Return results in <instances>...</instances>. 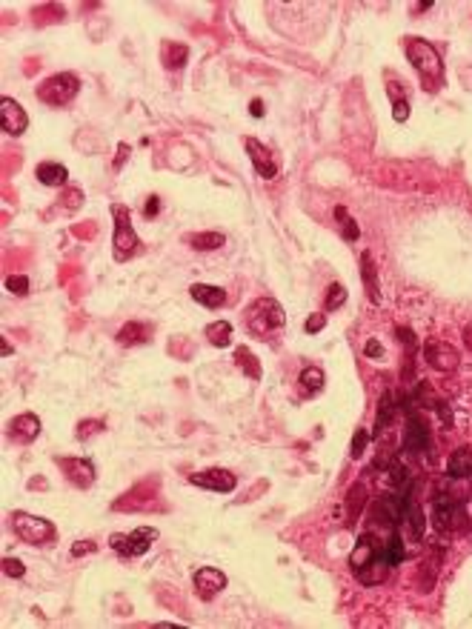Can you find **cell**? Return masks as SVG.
<instances>
[{
    "mask_svg": "<svg viewBox=\"0 0 472 629\" xmlns=\"http://www.w3.org/2000/svg\"><path fill=\"white\" fill-rule=\"evenodd\" d=\"M246 152H249V161H252V166H255V172H258V178H266V180H272L275 175H278V163H275V158H272V152H269L260 141H255V137H246Z\"/></svg>",
    "mask_w": 472,
    "mask_h": 629,
    "instance_id": "5bb4252c",
    "label": "cell"
},
{
    "mask_svg": "<svg viewBox=\"0 0 472 629\" xmlns=\"http://www.w3.org/2000/svg\"><path fill=\"white\" fill-rule=\"evenodd\" d=\"M284 323H287V315H284V306L275 298H258L246 306V329L260 340L281 332Z\"/></svg>",
    "mask_w": 472,
    "mask_h": 629,
    "instance_id": "7a4b0ae2",
    "label": "cell"
},
{
    "mask_svg": "<svg viewBox=\"0 0 472 629\" xmlns=\"http://www.w3.org/2000/svg\"><path fill=\"white\" fill-rule=\"evenodd\" d=\"M361 275H364V287L372 304H381V287H378V269L369 252H361Z\"/></svg>",
    "mask_w": 472,
    "mask_h": 629,
    "instance_id": "603a6c76",
    "label": "cell"
},
{
    "mask_svg": "<svg viewBox=\"0 0 472 629\" xmlns=\"http://www.w3.org/2000/svg\"><path fill=\"white\" fill-rule=\"evenodd\" d=\"M192 584H195V592H197L200 601H212L221 589H226V575L215 567H200L192 575Z\"/></svg>",
    "mask_w": 472,
    "mask_h": 629,
    "instance_id": "8fae6325",
    "label": "cell"
},
{
    "mask_svg": "<svg viewBox=\"0 0 472 629\" xmlns=\"http://www.w3.org/2000/svg\"><path fill=\"white\" fill-rule=\"evenodd\" d=\"M398 461V455L392 452V449H384V452H378L375 455V461H372V469H389L392 463Z\"/></svg>",
    "mask_w": 472,
    "mask_h": 629,
    "instance_id": "74e56055",
    "label": "cell"
},
{
    "mask_svg": "<svg viewBox=\"0 0 472 629\" xmlns=\"http://www.w3.org/2000/svg\"><path fill=\"white\" fill-rule=\"evenodd\" d=\"M126 152H129V146H126V144H120V146H117V158H115V169H120V166H123Z\"/></svg>",
    "mask_w": 472,
    "mask_h": 629,
    "instance_id": "f6af8a7d",
    "label": "cell"
},
{
    "mask_svg": "<svg viewBox=\"0 0 472 629\" xmlns=\"http://www.w3.org/2000/svg\"><path fill=\"white\" fill-rule=\"evenodd\" d=\"M392 567L384 561V555H378L375 561H369L367 567H361V570H355V578L364 584V587H378L384 578H386V572H389Z\"/></svg>",
    "mask_w": 472,
    "mask_h": 629,
    "instance_id": "44dd1931",
    "label": "cell"
},
{
    "mask_svg": "<svg viewBox=\"0 0 472 629\" xmlns=\"http://www.w3.org/2000/svg\"><path fill=\"white\" fill-rule=\"evenodd\" d=\"M192 486H200V489H212V492H232L238 486L235 475L229 469H221V466H212V469H204L189 478Z\"/></svg>",
    "mask_w": 472,
    "mask_h": 629,
    "instance_id": "30bf717a",
    "label": "cell"
},
{
    "mask_svg": "<svg viewBox=\"0 0 472 629\" xmlns=\"http://www.w3.org/2000/svg\"><path fill=\"white\" fill-rule=\"evenodd\" d=\"M344 304H347V287H344V284H329V287H326V301H323L326 312L341 309Z\"/></svg>",
    "mask_w": 472,
    "mask_h": 629,
    "instance_id": "1f68e13d",
    "label": "cell"
},
{
    "mask_svg": "<svg viewBox=\"0 0 472 629\" xmlns=\"http://www.w3.org/2000/svg\"><path fill=\"white\" fill-rule=\"evenodd\" d=\"M335 218L341 221V238H344V241H350V243H355V241H358V235H361V229H358L355 218L347 212L344 206H335Z\"/></svg>",
    "mask_w": 472,
    "mask_h": 629,
    "instance_id": "4dcf8cb0",
    "label": "cell"
},
{
    "mask_svg": "<svg viewBox=\"0 0 472 629\" xmlns=\"http://www.w3.org/2000/svg\"><path fill=\"white\" fill-rule=\"evenodd\" d=\"M112 218H115V232H112V255L117 263H126L141 252V238L132 229V212L123 203H112Z\"/></svg>",
    "mask_w": 472,
    "mask_h": 629,
    "instance_id": "3957f363",
    "label": "cell"
},
{
    "mask_svg": "<svg viewBox=\"0 0 472 629\" xmlns=\"http://www.w3.org/2000/svg\"><path fill=\"white\" fill-rule=\"evenodd\" d=\"M4 575H9V578H23V575H26L23 561H18V558H4Z\"/></svg>",
    "mask_w": 472,
    "mask_h": 629,
    "instance_id": "8d00e7d4",
    "label": "cell"
},
{
    "mask_svg": "<svg viewBox=\"0 0 472 629\" xmlns=\"http://www.w3.org/2000/svg\"><path fill=\"white\" fill-rule=\"evenodd\" d=\"M401 395L398 392H386L381 400H378V415H375V438H381V432L395 421L398 412H401Z\"/></svg>",
    "mask_w": 472,
    "mask_h": 629,
    "instance_id": "e0dca14e",
    "label": "cell"
},
{
    "mask_svg": "<svg viewBox=\"0 0 472 629\" xmlns=\"http://www.w3.org/2000/svg\"><path fill=\"white\" fill-rule=\"evenodd\" d=\"M35 178H38V183H43V186H63L66 178H69V169H66L63 163L46 161V163H38Z\"/></svg>",
    "mask_w": 472,
    "mask_h": 629,
    "instance_id": "cb8c5ba5",
    "label": "cell"
},
{
    "mask_svg": "<svg viewBox=\"0 0 472 629\" xmlns=\"http://www.w3.org/2000/svg\"><path fill=\"white\" fill-rule=\"evenodd\" d=\"M0 123H4V132H6V134L18 137V134H23V132L29 129V115L23 112V106H21L18 100L4 98V100H0Z\"/></svg>",
    "mask_w": 472,
    "mask_h": 629,
    "instance_id": "4fadbf2b",
    "label": "cell"
},
{
    "mask_svg": "<svg viewBox=\"0 0 472 629\" xmlns=\"http://www.w3.org/2000/svg\"><path fill=\"white\" fill-rule=\"evenodd\" d=\"M386 472H389V486L395 489L398 495H410V492H413V472H410L407 466H403V463L395 461Z\"/></svg>",
    "mask_w": 472,
    "mask_h": 629,
    "instance_id": "484cf974",
    "label": "cell"
},
{
    "mask_svg": "<svg viewBox=\"0 0 472 629\" xmlns=\"http://www.w3.org/2000/svg\"><path fill=\"white\" fill-rule=\"evenodd\" d=\"M81 92V78L72 75V72H57L52 78H46L38 89H35V98L46 106H66L72 103Z\"/></svg>",
    "mask_w": 472,
    "mask_h": 629,
    "instance_id": "277c9868",
    "label": "cell"
},
{
    "mask_svg": "<svg viewBox=\"0 0 472 629\" xmlns=\"http://www.w3.org/2000/svg\"><path fill=\"white\" fill-rule=\"evenodd\" d=\"M323 326H326V315H318V312H315V315H309V318H306L304 332H306V335H315V332H321Z\"/></svg>",
    "mask_w": 472,
    "mask_h": 629,
    "instance_id": "ab89813d",
    "label": "cell"
},
{
    "mask_svg": "<svg viewBox=\"0 0 472 629\" xmlns=\"http://www.w3.org/2000/svg\"><path fill=\"white\" fill-rule=\"evenodd\" d=\"M389 98H392V117H395L398 123H403V120H407V117H410V100L398 95L395 83L389 86Z\"/></svg>",
    "mask_w": 472,
    "mask_h": 629,
    "instance_id": "d6a6232c",
    "label": "cell"
},
{
    "mask_svg": "<svg viewBox=\"0 0 472 629\" xmlns=\"http://www.w3.org/2000/svg\"><path fill=\"white\" fill-rule=\"evenodd\" d=\"M152 337V326L149 323H126L120 332H117V343L120 346H141V343H149Z\"/></svg>",
    "mask_w": 472,
    "mask_h": 629,
    "instance_id": "7402d4cb",
    "label": "cell"
},
{
    "mask_svg": "<svg viewBox=\"0 0 472 629\" xmlns=\"http://www.w3.org/2000/svg\"><path fill=\"white\" fill-rule=\"evenodd\" d=\"M432 526L438 532H458L466 526V509L455 495H435L432 501Z\"/></svg>",
    "mask_w": 472,
    "mask_h": 629,
    "instance_id": "8992f818",
    "label": "cell"
},
{
    "mask_svg": "<svg viewBox=\"0 0 472 629\" xmlns=\"http://www.w3.org/2000/svg\"><path fill=\"white\" fill-rule=\"evenodd\" d=\"M54 463L81 489H89L95 483V463L89 458H54Z\"/></svg>",
    "mask_w": 472,
    "mask_h": 629,
    "instance_id": "7c38bea8",
    "label": "cell"
},
{
    "mask_svg": "<svg viewBox=\"0 0 472 629\" xmlns=\"http://www.w3.org/2000/svg\"><path fill=\"white\" fill-rule=\"evenodd\" d=\"M424 358H427V364H430L432 369H438V372H452V369L458 367V361H461L458 349L449 346V343H444V340H427V343H424Z\"/></svg>",
    "mask_w": 472,
    "mask_h": 629,
    "instance_id": "9c48e42d",
    "label": "cell"
},
{
    "mask_svg": "<svg viewBox=\"0 0 472 629\" xmlns=\"http://www.w3.org/2000/svg\"><path fill=\"white\" fill-rule=\"evenodd\" d=\"M158 541V529L155 526H138L134 532H115L112 538H109V546L117 552V555H123V558H141V555H146L149 552V546Z\"/></svg>",
    "mask_w": 472,
    "mask_h": 629,
    "instance_id": "52a82bcc",
    "label": "cell"
},
{
    "mask_svg": "<svg viewBox=\"0 0 472 629\" xmlns=\"http://www.w3.org/2000/svg\"><path fill=\"white\" fill-rule=\"evenodd\" d=\"M407 57L418 72L424 89L438 92L444 86V63H441V54L432 43H427L421 37H407Z\"/></svg>",
    "mask_w": 472,
    "mask_h": 629,
    "instance_id": "6da1fadb",
    "label": "cell"
},
{
    "mask_svg": "<svg viewBox=\"0 0 472 629\" xmlns=\"http://www.w3.org/2000/svg\"><path fill=\"white\" fill-rule=\"evenodd\" d=\"M323 383H326V375H323L321 367H306L301 372V386H304L306 395H318L323 389Z\"/></svg>",
    "mask_w": 472,
    "mask_h": 629,
    "instance_id": "f546056e",
    "label": "cell"
},
{
    "mask_svg": "<svg viewBox=\"0 0 472 629\" xmlns=\"http://www.w3.org/2000/svg\"><path fill=\"white\" fill-rule=\"evenodd\" d=\"M9 435H12L18 444H32V441L40 435V417L32 415V412L18 415L15 421L9 424Z\"/></svg>",
    "mask_w": 472,
    "mask_h": 629,
    "instance_id": "2e32d148",
    "label": "cell"
},
{
    "mask_svg": "<svg viewBox=\"0 0 472 629\" xmlns=\"http://www.w3.org/2000/svg\"><path fill=\"white\" fill-rule=\"evenodd\" d=\"M186 57H189V49L186 46H175V43H163V49H161V63L166 66V69H183V63H186Z\"/></svg>",
    "mask_w": 472,
    "mask_h": 629,
    "instance_id": "f1b7e54d",
    "label": "cell"
},
{
    "mask_svg": "<svg viewBox=\"0 0 472 629\" xmlns=\"http://www.w3.org/2000/svg\"><path fill=\"white\" fill-rule=\"evenodd\" d=\"M369 438H372V435H369L367 429H358V432H355V438H352V449H350V455H352L355 461H358V458H361L364 452H367V444H369Z\"/></svg>",
    "mask_w": 472,
    "mask_h": 629,
    "instance_id": "d590c367",
    "label": "cell"
},
{
    "mask_svg": "<svg viewBox=\"0 0 472 629\" xmlns=\"http://www.w3.org/2000/svg\"><path fill=\"white\" fill-rule=\"evenodd\" d=\"M158 212H161V200H158L155 195H152V197H146V206H144V215H146V218H155Z\"/></svg>",
    "mask_w": 472,
    "mask_h": 629,
    "instance_id": "7bdbcfd3",
    "label": "cell"
},
{
    "mask_svg": "<svg viewBox=\"0 0 472 629\" xmlns=\"http://www.w3.org/2000/svg\"><path fill=\"white\" fill-rule=\"evenodd\" d=\"M189 295H192L195 304L207 306V309H221L226 304V292L221 287H212V284H192Z\"/></svg>",
    "mask_w": 472,
    "mask_h": 629,
    "instance_id": "ac0fdd59",
    "label": "cell"
},
{
    "mask_svg": "<svg viewBox=\"0 0 472 629\" xmlns=\"http://www.w3.org/2000/svg\"><path fill=\"white\" fill-rule=\"evenodd\" d=\"M344 507H347V524L352 526V524L361 518L364 507H367V486H364V483H352V486L347 489Z\"/></svg>",
    "mask_w": 472,
    "mask_h": 629,
    "instance_id": "d6986e66",
    "label": "cell"
},
{
    "mask_svg": "<svg viewBox=\"0 0 472 629\" xmlns=\"http://www.w3.org/2000/svg\"><path fill=\"white\" fill-rule=\"evenodd\" d=\"M183 243H189L197 252H212V249H221L226 243V238L221 232H192L183 238Z\"/></svg>",
    "mask_w": 472,
    "mask_h": 629,
    "instance_id": "d4e9b609",
    "label": "cell"
},
{
    "mask_svg": "<svg viewBox=\"0 0 472 629\" xmlns=\"http://www.w3.org/2000/svg\"><path fill=\"white\" fill-rule=\"evenodd\" d=\"M204 335H207V340H209L212 346L226 349V346L232 343V323H229V321H215V323L207 326Z\"/></svg>",
    "mask_w": 472,
    "mask_h": 629,
    "instance_id": "4316f807",
    "label": "cell"
},
{
    "mask_svg": "<svg viewBox=\"0 0 472 629\" xmlns=\"http://www.w3.org/2000/svg\"><path fill=\"white\" fill-rule=\"evenodd\" d=\"M464 337H466V343L472 346V329H466V332H464Z\"/></svg>",
    "mask_w": 472,
    "mask_h": 629,
    "instance_id": "bcb514c9",
    "label": "cell"
},
{
    "mask_svg": "<svg viewBox=\"0 0 472 629\" xmlns=\"http://www.w3.org/2000/svg\"><path fill=\"white\" fill-rule=\"evenodd\" d=\"M447 475H449V478H458V480L472 478V449H469V446H461V449H455V452L449 455Z\"/></svg>",
    "mask_w": 472,
    "mask_h": 629,
    "instance_id": "ffe728a7",
    "label": "cell"
},
{
    "mask_svg": "<svg viewBox=\"0 0 472 629\" xmlns=\"http://www.w3.org/2000/svg\"><path fill=\"white\" fill-rule=\"evenodd\" d=\"M403 449L418 455V452H430V424L418 409L407 412V429H403Z\"/></svg>",
    "mask_w": 472,
    "mask_h": 629,
    "instance_id": "ba28073f",
    "label": "cell"
},
{
    "mask_svg": "<svg viewBox=\"0 0 472 629\" xmlns=\"http://www.w3.org/2000/svg\"><path fill=\"white\" fill-rule=\"evenodd\" d=\"M395 335H398L401 346H407V349H415V346H418L415 332H413V329H407V326H398V329H395Z\"/></svg>",
    "mask_w": 472,
    "mask_h": 629,
    "instance_id": "f35d334b",
    "label": "cell"
},
{
    "mask_svg": "<svg viewBox=\"0 0 472 629\" xmlns=\"http://www.w3.org/2000/svg\"><path fill=\"white\" fill-rule=\"evenodd\" d=\"M249 112H252V117H263V100L255 98V100L249 103Z\"/></svg>",
    "mask_w": 472,
    "mask_h": 629,
    "instance_id": "ee69618b",
    "label": "cell"
},
{
    "mask_svg": "<svg viewBox=\"0 0 472 629\" xmlns=\"http://www.w3.org/2000/svg\"><path fill=\"white\" fill-rule=\"evenodd\" d=\"M381 549H384V541H381L375 532H364V535L358 538V546L350 552V567H352V572L361 570V567H367L369 561H375V558L381 555Z\"/></svg>",
    "mask_w": 472,
    "mask_h": 629,
    "instance_id": "9a60e30c",
    "label": "cell"
},
{
    "mask_svg": "<svg viewBox=\"0 0 472 629\" xmlns=\"http://www.w3.org/2000/svg\"><path fill=\"white\" fill-rule=\"evenodd\" d=\"M6 289H9L12 295H18V298L29 295V277H26V275H12V277H6Z\"/></svg>",
    "mask_w": 472,
    "mask_h": 629,
    "instance_id": "836d02e7",
    "label": "cell"
},
{
    "mask_svg": "<svg viewBox=\"0 0 472 629\" xmlns=\"http://www.w3.org/2000/svg\"><path fill=\"white\" fill-rule=\"evenodd\" d=\"M364 355H367V358H381V355H384V346H381V343L372 337V340H367V343H364Z\"/></svg>",
    "mask_w": 472,
    "mask_h": 629,
    "instance_id": "b9f144b4",
    "label": "cell"
},
{
    "mask_svg": "<svg viewBox=\"0 0 472 629\" xmlns=\"http://www.w3.org/2000/svg\"><path fill=\"white\" fill-rule=\"evenodd\" d=\"M235 364H238V369H243L252 381L260 378V364H258V358H255V352H252L249 346H238V349H235Z\"/></svg>",
    "mask_w": 472,
    "mask_h": 629,
    "instance_id": "83f0119b",
    "label": "cell"
},
{
    "mask_svg": "<svg viewBox=\"0 0 472 629\" xmlns=\"http://www.w3.org/2000/svg\"><path fill=\"white\" fill-rule=\"evenodd\" d=\"M100 429H106V424H103V421H81V424H78L75 438H78V441H89V438H92V435H98Z\"/></svg>",
    "mask_w": 472,
    "mask_h": 629,
    "instance_id": "e575fe53",
    "label": "cell"
},
{
    "mask_svg": "<svg viewBox=\"0 0 472 629\" xmlns=\"http://www.w3.org/2000/svg\"><path fill=\"white\" fill-rule=\"evenodd\" d=\"M12 529L23 543H35V546L52 543L57 538V529H54L52 521L40 518V515H32V512H23V509L12 512Z\"/></svg>",
    "mask_w": 472,
    "mask_h": 629,
    "instance_id": "5b68a950",
    "label": "cell"
},
{
    "mask_svg": "<svg viewBox=\"0 0 472 629\" xmlns=\"http://www.w3.org/2000/svg\"><path fill=\"white\" fill-rule=\"evenodd\" d=\"M98 549V543H92V541H78L75 546H72V555L75 558H81V555H92Z\"/></svg>",
    "mask_w": 472,
    "mask_h": 629,
    "instance_id": "60d3db41",
    "label": "cell"
}]
</instances>
